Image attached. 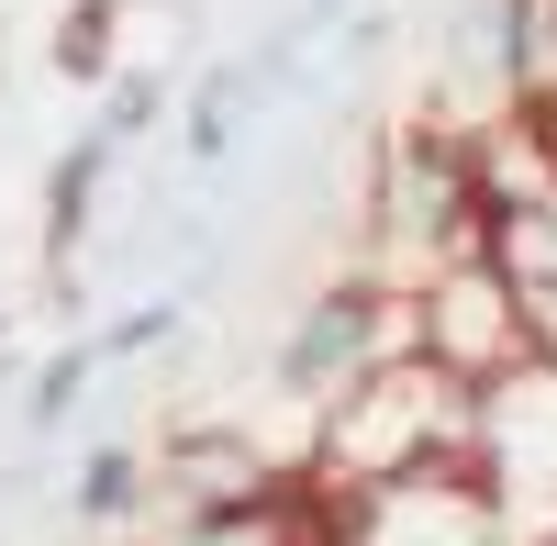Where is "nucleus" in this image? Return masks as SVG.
I'll list each match as a JSON object with an SVG mask.
<instances>
[{
	"label": "nucleus",
	"mask_w": 557,
	"mask_h": 546,
	"mask_svg": "<svg viewBox=\"0 0 557 546\" xmlns=\"http://www.w3.org/2000/svg\"><path fill=\"white\" fill-rule=\"evenodd\" d=\"M469 413H480V390L446 380L424 346H401L391 369H368L312 424V469H323V491H391V480L469 469Z\"/></svg>",
	"instance_id": "obj_1"
},
{
	"label": "nucleus",
	"mask_w": 557,
	"mask_h": 546,
	"mask_svg": "<svg viewBox=\"0 0 557 546\" xmlns=\"http://www.w3.org/2000/svg\"><path fill=\"white\" fill-rule=\"evenodd\" d=\"M491 167L480 146H446V134H401L368 178V268H380L391 290H424L435 268L480 257L491 246Z\"/></svg>",
	"instance_id": "obj_2"
},
{
	"label": "nucleus",
	"mask_w": 557,
	"mask_h": 546,
	"mask_svg": "<svg viewBox=\"0 0 557 546\" xmlns=\"http://www.w3.org/2000/svg\"><path fill=\"white\" fill-rule=\"evenodd\" d=\"M401 346H412V290H391L380 268H346V280H323L290 324H278V346H268V390L301 401V413L323 424L368 369H391Z\"/></svg>",
	"instance_id": "obj_3"
},
{
	"label": "nucleus",
	"mask_w": 557,
	"mask_h": 546,
	"mask_svg": "<svg viewBox=\"0 0 557 546\" xmlns=\"http://www.w3.org/2000/svg\"><path fill=\"white\" fill-rule=\"evenodd\" d=\"M469 480L513 546H557V346L502 369L469 413Z\"/></svg>",
	"instance_id": "obj_4"
},
{
	"label": "nucleus",
	"mask_w": 557,
	"mask_h": 546,
	"mask_svg": "<svg viewBox=\"0 0 557 546\" xmlns=\"http://www.w3.org/2000/svg\"><path fill=\"white\" fill-rule=\"evenodd\" d=\"M412 346H424V357H435L446 380L491 390L502 369H524V357H546V324H535L524 280H513V268H502V257L480 246V257H457V268H435V280L412 290Z\"/></svg>",
	"instance_id": "obj_5"
},
{
	"label": "nucleus",
	"mask_w": 557,
	"mask_h": 546,
	"mask_svg": "<svg viewBox=\"0 0 557 546\" xmlns=\"http://www.w3.org/2000/svg\"><path fill=\"white\" fill-rule=\"evenodd\" d=\"M112 134L89 123L78 146H57V167H45V257H78L89 246V223H101V190H112Z\"/></svg>",
	"instance_id": "obj_6"
},
{
	"label": "nucleus",
	"mask_w": 557,
	"mask_h": 546,
	"mask_svg": "<svg viewBox=\"0 0 557 546\" xmlns=\"http://www.w3.org/2000/svg\"><path fill=\"white\" fill-rule=\"evenodd\" d=\"M268 101V67H201L190 78V112H178V146H190V167H223V146L246 134V112Z\"/></svg>",
	"instance_id": "obj_7"
},
{
	"label": "nucleus",
	"mask_w": 557,
	"mask_h": 546,
	"mask_svg": "<svg viewBox=\"0 0 557 546\" xmlns=\"http://www.w3.org/2000/svg\"><path fill=\"white\" fill-rule=\"evenodd\" d=\"M45 78L112 89V78H123V0H67L57 34H45Z\"/></svg>",
	"instance_id": "obj_8"
},
{
	"label": "nucleus",
	"mask_w": 557,
	"mask_h": 546,
	"mask_svg": "<svg viewBox=\"0 0 557 546\" xmlns=\"http://www.w3.org/2000/svg\"><path fill=\"white\" fill-rule=\"evenodd\" d=\"M67 502H78V524H134L157 502V458H146V446H89Z\"/></svg>",
	"instance_id": "obj_9"
},
{
	"label": "nucleus",
	"mask_w": 557,
	"mask_h": 546,
	"mask_svg": "<svg viewBox=\"0 0 557 546\" xmlns=\"http://www.w3.org/2000/svg\"><path fill=\"white\" fill-rule=\"evenodd\" d=\"M101 369H112V357H101V335L57 346V357H45V369L23 380V424H34V435H57V424L78 413V401H89V380H101Z\"/></svg>",
	"instance_id": "obj_10"
},
{
	"label": "nucleus",
	"mask_w": 557,
	"mask_h": 546,
	"mask_svg": "<svg viewBox=\"0 0 557 546\" xmlns=\"http://www.w3.org/2000/svg\"><path fill=\"white\" fill-rule=\"evenodd\" d=\"M89 123H101L112 146H134V134H157V123H168V78H157V67H123V78L101 89V112H89Z\"/></svg>",
	"instance_id": "obj_11"
},
{
	"label": "nucleus",
	"mask_w": 557,
	"mask_h": 546,
	"mask_svg": "<svg viewBox=\"0 0 557 546\" xmlns=\"http://www.w3.org/2000/svg\"><path fill=\"white\" fill-rule=\"evenodd\" d=\"M168 335H178V301H134V312L101 324V357H146V346H168Z\"/></svg>",
	"instance_id": "obj_12"
},
{
	"label": "nucleus",
	"mask_w": 557,
	"mask_h": 546,
	"mask_svg": "<svg viewBox=\"0 0 557 546\" xmlns=\"http://www.w3.org/2000/svg\"><path fill=\"white\" fill-rule=\"evenodd\" d=\"M0 346H12V312H0Z\"/></svg>",
	"instance_id": "obj_13"
}]
</instances>
